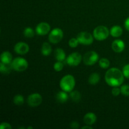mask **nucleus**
Returning a JSON list of instances; mask_svg holds the SVG:
<instances>
[{
    "instance_id": "27",
    "label": "nucleus",
    "mask_w": 129,
    "mask_h": 129,
    "mask_svg": "<svg viewBox=\"0 0 129 129\" xmlns=\"http://www.w3.org/2000/svg\"><path fill=\"white\" fill-rule=\"evenodd\" d=\"M64 68V64L61 61H57L54 64V69L55 71H61Z\"/></svg>"
},
{
    "instance_id": "34",
    "label": "nucleus",
    "mask_w": 129,
    "mask_h": 129,
    "mask_svg": "<svg viewBox=\"0 0 129 129\" xmlns=\"http://www.w3.org/2000/svg\"><path fill=\"white\" fill-rule=\"evenodd\" d=\"M27 128H28V129H30V128L32 129V128H33V127H28Z\"/></svg>"
},
{
    "instance_id": "33",
    "label": "nucleus",
    "mask_w": 129,
    "mask_h": 129,
    "mask_svg": "<svg viewBox=\"0 0 129 129\" xmlns=\"http://www.w3.org/2000/svg\"><path fill=\"white\" fill-rule=\"evenodd\" d=\"M81 128L82 129H93V128L91 125H86L82 127Z\"/></svg>"
},
{
    "instance_id": "26",
    "label": "nucleus",
    "mask_w": 129,
    "mask_h": 129,
    "mask_svg": "<svg viewBox=\"0 0 129 129\" xmlns=\"http://www.w3.org/2000/svg\"><path fill=\"white\" fill-rule=\"evenodd\" d=\"M79 44V40H78L77 38H72V39H71L70 40H69V42H68L69 46L72 48H75L76 47H78Z\"/></svg>"
},
{
    "instance_id": "30",
    "label": "nucleus",
    "mask_w": 129,
    "mask_h": 129,
    "mask_svg": "<svg viewBox=\"0 0 129 129\" xmlns=\"http://www.w3.org/2000/svg\"><path fill=\"white\" fill-rule=\"evenodd\" d=\"M0 128L1 129H11L12 127L11 125L8 122H2L0 125Z\"/></svg>"
},
{
    "instance_id": "10",
    "label": "nucleus",
    "mask_w": 129,
    "mask_h": 129,
    "mask_svg": "<svg viewBox=\"0 0 129 129\" xmlns=\"http://www.w3.org/2000/svg\"><path fill=\"white\" fill-rule=\"evenodd\" d=\"M50 31V26L48 23L41 22L38 24L35 28V31L39 35H45L49 34Z\"/></svg>"
},
{
    "instance_id": "14",
    "label": "nucleus",
    "mask_w": 129,
    "mask_h": 129,
    "mask_svg": "<svg viewBox=\"0 0 129 129\" xmlns=\"http://www.w3.org/2000/svg\"><path fill=\"white\" fill-rule=\"evenodd\" d=\"M12 55L8 51H4L1 54V57H0L1 62L4 63V64H11L12 62Z\"/></svg>"
},
{
    "instance_id": "29",
    "label": "nucleus",
    "mask_w": 129,
    "mask_h": 129,
    "mask_svg": "<svg viewBox=\"0 0 129 129\" xmlns=\"http://www.w3.org/2000/svg\"><path fill=\"white\" fill-rule=\"evenodd\" d=\"M121 93L120 88H118V86L113 87V89H112V94H113L114 96H117L119 95Z\"/></svg>"
},
{
    "instance_id": "18",
    "label": "nucleus",
    "mask_w": 129,
    "mask_h": 129,
    "mask_svg": "<svg viewBox=\"0 0 129 129\" xmlns=\"http://www.w3.org/2000/svg\"><path fill=\"white\" fill-rule=\"evenodd\" d=\"M41 52L44 56H48L52 52V47L48 42H44L41 48Z\"/></svg>"
},
{
    "instance_id": "11",
    "label": "nucleus",
    "mask_w": 129,
    "mask_h": 129,
    "mask_svg": "<svg viewBox=\"0 0 129 129\" xmlns=\"http://www.w3.org/2000/svg\"><path fill=\"white\" fill-rule=\"evenodd\" d=\"M29 45L23 42H19L15 44L14 50L15 52L20 55H25L29 52Z\"/></svg>"
},
{
    "instance_id": "28",
    "label": "nucleus",
    "mask_w": 129,
    "mask_h": 129,
    "mask_svg": "<svg viewBox=\"0 0 129 129\" xmlns=\"http://www.w3.org/2000/svg\"><path fill=\"white\" fill-rule=\"evenodd\" d=\"M122 73L124 75L125 78L129 79V64H126L122 69Z\"/></svg>"
},
{
    "instance_id": "15",
    "label": "nucleus",
    "mask_w": 129,
    "mask_h": 129,
    "mask_svg": "<svg viewBox=\"0 0 129 129\" xmlns=\"http://www.w3.org/2000/svg\"><path fill=\"white\" fill-rule=\"evenodd\" d=\"M110 34L113 37H119L123 34V29L118 25H115V26H112V28L110 29Z\"/></svg>"
},
{
    "instance_id": "13",
    "label": "nucleus",
    "mask_w": 129,
    "mask_h": 129,
    "mask_svg": "<svg viewBox=\"0 0 129 129\" xmlns=\"http://www.w3.org/2000/svg\"><path fill=\"white\" fill-rule=\"evenodd\" d=\"M97 119L96 115L93 112H89L87 113L83 118V121L86 125H92L96 122Z\"/></svg>"
},
{
    "instance_id": "31",
    "label": "nucleus",
    "mask_w": 129,
    "mask_h": 129,
    "mask_svg": "<svg viewBox=\"0 0 129 129\" xmlns=\"http://www.w3.org/2000/svg\"><path fill=\"white\" fill-rule=\"evenodd\" d=\"M70 127L73 129H78L79 127V124L76 121H73L70 123Z\"/></svg>"
},
{
    "instance_id": "32",
    "label": "nucleus",
    "mask_w": 129,
    "mask_h": 129,
    "mask_svg": "<svg viewBox=\"0 0 129 129\" xmlns=\"http://www.w3.org/2000/svg\"><path fill=\"white\" fill-rule=\"evenodd\" d=\"M124 26H125V28H126V30L129 31V17L127 18L125 20V21Z\"/></svg>"
},
{
    "instance_id": "19",
    "label": "nucleus",
    "mask_w": 129,
    "mask_h": 129,
    "mask_svg": "<svg viewBox=\"0 0 129 129\" xmlns=\"http://www.w3.org/2000/svg\"><path fill=\"white\" fill-rule=\"evenodd\" d=\"M100 80V76L98 73H93L89 76L88 78V83L91 85H96L98 84Z\"/></svg>"
},
{
    "instance_id": "3",
    "label": "nucleus",
    "mask_w": 129,
    "mask_h": 129,
    "mask_svg": "<svg viewBox=\"0 0 129 129\" xmlns=\"http://www.w3.org/2000/svg\"><path fill=\"white\" fill-rule=\"evenodd\" d=\"M110 31L108 28L103 25H100L94 29L93 35L96 40L98 41H103L108 37Z\"/></svg>"
},
{
    "instance_id": "12",
    "label": "nucleus",
    "mask_w": 129,
    "mask_h": 129,
    "mask_svg": "<svg viewBox=\"0 0 129 129\" xmlns=\"http://www.w3.org/2000/svg\"><path fill=\"white\" fill-rule=\"evenodd\" d=\"M125 47V45L123 40L116 39L112 42V48L113 51L116 53H120L123 51Z\"/></svg>"
},
{
    "instance_id": "9",
    "label": "nucleus",
    "mask_w": 129,
    "mask_h": 129,
    "mask_svg": "<svg viewBox=\"0 0 129 129\" xmlns=\"http://www.w3.org/2000/svg\"><path fill=\"white\" fill-rule=\"evenodd\" d=\"M42 102V96L38 93H32L27 98V103L30 107H37Z\"/></svg>"
},
{
    "instance_id": "6",
    "label": "nucleus",
    "mask_w": 129,
    "mask_h": 129,
    "mask_svg": "<svg viewBox=\"0 0 129 129\" xmlns=\"http://www.w3.org/2000/svg\"><path fill=\"white\" fill-rule=\"evenodd\" d=\"M99 59V55L95 51H89L86 53L83 58V62L85 65L93 66L97 62Z\"/></svg>"
},
{
    "instance_id": "2",
    "label": "nucleus",
    "mask_w": 129,
    "mask_h": 129,
    "mask_svg": "<svg viewBox=\"0 0 129 129\" xmlns=\"http://www.w3.org/2000/svg\"><path fill=\"white\" fill-rule=\"evenodd\" d=\"M76 85L74 77L71 74L66 75L60 79V87L62 90L66 92H71L73 90Z\"/></svg>"
},
{
    "instance_id": "5",
    "label": "nucleus",
    "mask_w": 129,
    "mask_h": 129,
    "mask_svg": "<svg viewBox=\"0 0 129 129\" xmlns=\"http://www.w3.org/2000/svg\"><path fill=\"white\" fill-rule=\"evenodd\" d=\"M64 37L63 31L59 28H55L50 31L49 34V40L53 44H56L60 42Z\"/></svg>"
},
{
    "instance_id": "21",
    "label": "nucleus",
    "mask_w": 129,
    "mask_h": 129,
    "mask_svg": "<svg viewBox=\"0 0 129 129\" xmlns=\"http://www.w3.org/2000/svg\"><path fill=\"white\" fill-rule=\"evenodd\" d=\"M25 100H24V97L21 94H16L14 96L13 98V103L14 104L18 106L22 105L24 103Z\"/></svg>"
},
{
    "instance_id": "4",
    "label": "nucleus",
    "mask_w": 129,
    "mask_h": 129,
    "mask_svg": "<svg viewBox=\"0 0 129 129\" xmlns=\"http://www.w3.org/2000/svg\"><path fill=\"white\" fill-rule=\"evenodd\" d=\"M11 66L13 70L18 72H23L27 69L28 63L23 57H16L12 60Z\"/></svg>"
},
{
    "instance_id": "23",
    "label": "nucleus",
    "mask_w": 129,
    "mask_h": 129,
    "mask_svg": "<svg viewBox=\"0 0 129 129\" xmlns=\"http://www.w3.org/2000/svg\"><path fill=\"white\" fill-rule=\"evenodd\" d=\"M110 62L107 58H102L99 60V66L102 69H107L110 67Z\"/></svg>"
},
{
    "instance_id": "25",
    "label": "nucleus",
    "mask_w": 129,
    "mask_h": 129,
    "mask_svg": "<svg viewBox=\"0 0 129 129\" xmlns=\"http://www.w3.org/2000/svg\"><path fill=\"white\" fill-rule=\"evenodd\" d=\"M121 93L123 96H129V85L127 84H123L120 88Z\"/></svg>"
},
{
    "instance_id": "20",
    "label": "nucleus",
    "mask_w": 129,
    "mask_h": 129,
    "mask_svg": "<svg viewBox=\"0 0 129 129\" xmlns=\"http://www.w3.org/2000/svg\"><path fill=\"white\" fill-rule=\"evenodd\" d=\"M69 96H70L71 99L74 102H76V103L80 102L81 99V94L80 92L76 90L71 91L70 94H69Z\"/></svg>"
},
{
    "instance_id": "17",
    "label": "nucleus",
    "mask_w": 129,
    "mask_h": 129,
    "mask_svg": "<svg viewBox=\"0 0 129 129\" xmlns=\"http://www.w3.org/2000/svg\"><path fill=\"white\" fill-rule=\"evenodd\" d=\"M54 55L57 61H64L66 59V52L62 49L60 48H57L56 50H55L54 52Z\"/></svg>"
},
{
    "instance_id": "24",
    "label": "nucleus",
    "mask_w": 129,
    "mask_h": 129,
    "mask_svg": "<svg viewBox=\"0 0 129 129\" xmlns=\"http://www.w3.org/2000/svg\"><path fill=\"white\" fill-rule=\"evenodd\" d=\"M23 35L26 38H32L35 35V31L32 28L26 27L24 30Z\"/></svg>"
},
{
    "instance_id": "22",
    "label": "nucleus",
    "mask_w": 129,
    "mask_h": 129,
    "mask_svg": "<svg viewBox=\"0 0 129 129\" xmlns=\"http://www.w3.org/2000/svg\"><path fill=\"white\" fill-rule=\"evenodd\" d=\"M9 64H4V63L1 62V64H0V72L2 74H8L11 71V68L12 69V68H11V66L9 67Z\"/></svg>"
},
{
    "instance_id": "7",
    "label": "nucleus",
    "mask_w": 129,
    "mask_h": 129,
    "mask_svg": "<svg viewBox=\"0 0 129 129\" xmlns=\"http://www.w3.org/2000/svg\"><path fill=\"white\" fill-rule=\"evenodd\" d=\"M79 44L84 45H91L94 40V37L88 31H81L77 36Z\"/></svg>"
},
{
    "instance_id": "1",
    "label": "nucleus",
    "mask_w": 129,
    "mask_h": 129,
    "mask_svg": "<svg viewBox=\"0 0 129 129\" xmlns=\"http://www.w3.org/2000/svg\"><path fill=\"white\" fill-rule=\"evenodd\" d=\"M124 78L122 71L116 68L108 69L105 76L106 83L112 87L120 86L122 85L124 81Z\"/></svg>"
},
{
    "instance_id": "8",
    "label": "nucleus",
    "mask_w": 129,
    "mask_h": 129,
    "mask_svg": "<svg viewBox=\"0 0 129 129\" xmlns=\"http://www.w3.org/2000/svg\"><path fill=\"white\" fill-rule=\"evenodd\" d=\"M82 60V56L79 52H73L68 55V57L66 59V62L68 65L70 66H77L80 64Z\"/></svg>"
},
{
    "instance_id": "16",
    "label": "nucleus",
    "mask_w": 129,
    "mask_h": 129,
    "mask_svg": "<svg viewBox=\"0 0 129 129\" xmlns=\"http://www.w3.org/2000/svg\"><path fill=\"white\" fill-rule=\"evenodd\" d=\"M55 97H56L57 101L60 103H65L69 99V95L68 94L67 92L63 90L62 91L58 92Z\"/></svg>"
}]
</instances>
